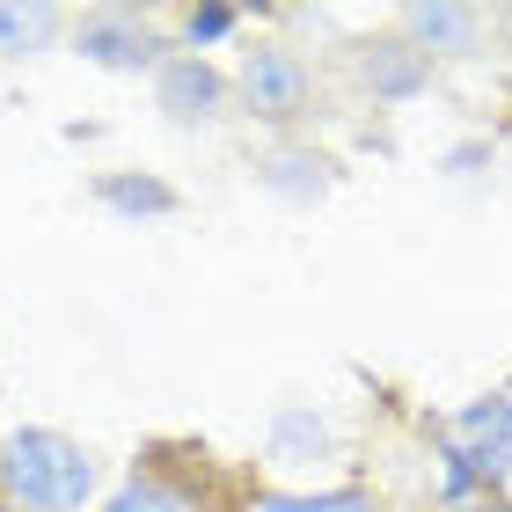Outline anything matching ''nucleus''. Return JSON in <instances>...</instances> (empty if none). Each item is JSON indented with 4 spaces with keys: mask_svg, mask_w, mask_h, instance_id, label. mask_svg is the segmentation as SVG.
I'll return each instance as SVG.
<instances>
[{
    "mask_svg": "<svg viewBox=\"0 0 512 512\" xmlns=\"http://www.w3.org/2000/svg\"><path fill=\"white\" fill-rule=\"evenodd\" d=\"M410 30L425 37V44H461L476 30V15L469 8H410Z\"/></svg>",
    "mask_w": 512,
    "mask_h": 512,
    "instance_id": "obj_9",
    "label": "nucleus"
},
{
    "mask_svg": "<svg viewBox=\"0 0 512 512\" xmlns=\"http://www.w3.org/2000/svg\"><path fill=\"white\" fill-rule=\"evenodd\" d=\"M161 110L169 118H213L220 110V74L198 59H169L161 66Z\"/></svg>",
    "mask_w": 512,
    "mask_h": 512,
    "instance_id": "obj_5",
    "label": "nucleus"
},
{
    "mask_svg": "<svg viewBox=\"0 0 512 512\" xmlns=\"http://www.w3.org/2000/svg\"><path fill=\"white\" fill-rule=\"evenodd\" d=\"M227 30H235V8H198L191 15V37L205 44V37H227Z\"/></svg>",
    "mask_w": 512,
    "mask_h": 512,
    "instance_id": "obj_12",
    "label": "nucleus"
},
{
    "mask_svg": "<svg viewBox=\"0 0 512 512\" xmlns=\"http://www.w3.org/2000/svg\"><path fill=\"white\" fill-rule=\"evenodd\" d=\"M359 74H366L374 96H417V88H425V59H417L410 44H366Z\"/></svg>",
    "mask_w": 512,
    "mask_h": 512,
    "instance_id": "obj_6",
    "label": "nucleus"
},
{
    "mask_svg": "<svg viewBox=\"0 0 512 512\" xmlns=\"http://www.w3.org/2000/svg\"><path fill=\"white\" fill-rule=\"evenodd\" d=\"M103 205H118V213H176V191L154 176H103Z\"/></svg>",
    "mask_w": 512,
    "mask_h": 512,
    "instance_id": "obj_7",
    "label": "nucleus"
},
{
    "mask_svg": "<svg viewBox=\"0 0 512 512\" xmlns=\"http://www.w3.org/2000/svg\"><path fill=\"white\" fill-rule=\"evenodd\" d=\"M52 30H59L52 8H0V52H37Z\"/></svg>",
    "mask_w": 512,
    "mask_h": 512,
    "instance_id": "obj_8",
    "label": "nucleus"
},
{
    "mask_svg": "<svg viewBox=\"0 0 512 512\" xmlns=\"http://www.w3.org/2000/svg\"><path fill=\"white\" fill-rule=\"evenodd\" d=\"M0 483H8V498L30 505V512H81L96 469H88V454L74 439H59V432H15L8 454H0Z\"/></svg>",
    "mask_w": 512,
    "mask_h": 512,
    "instance_id": "obj_1",
    "label": "nucleus"
},
{
    "mask_svg": "<svg viewBox=\"0 0 512 512\" xmlns=\"http://www.w3.org/2000/svg\"><path fill=\"white\" fill-rule=\"evenodd\" d=\"M110 512H183V498L169 491V483L147 476V483H125V491L110 498Z\"/></svg>",
    "mask_w": 512,
    "mask_h": 512,
    "instance_id": "obj_10",
    "label": "nucleus"
},
{
    "mask_svg": "<svg viewBox=\"0 0 512 512\" xmlns=\"http://www.w3.org/2000/svg\"><path fill=\"white\" fill-rule=\"evenodd\" d=\"M505 37H512V8H505Z\"/></svg>",
    "mask_w": 512,
    "mask_h": 512,
    "instance_id": "obj_13",
    "label": "nucleus"
},
{
    "mask_svg": "<svg viewBox=\"0 0 512 512\" xmlns=\"http://www.w3.org/2000/svg\"><path fill=\"white\" fill-rule=\"evenodd\" d=\"M461 454H454V469H469L476 476H512V395H483V403L461 410Z\"/></svg>",
    "mask_w": 512,
    "mask_h": 512,
    "instance_id": "obj_2",
    "label": "nucleus"
},
{
    "mask_svg": "<svg viewBox=\"0 0 512 512\" xmlns=\"http://www.w3.org/2000/svg\"><path fill=\"white\" fill-rule=\"evenodd\" d=\"M242 96L256 103V118H293L308 103V66L293 52H256L249 74H242Z\"/></svg>",
    "mask_w": 512,
    "mask_h": 512,
    "instance_id": "obj_3",
    "label": "nucleus"
},
{
    "mask_svg": "<svg viewBox=\"0 0 512 512\" xmlns=\"http://www.w3.org/2000/svg\"><path fill=\"white\" fill-rule=\"evenodd\" d=\"M256 512H374L359 491H330V498H256Z\"/></svg>",
    "mask_w": 512,
    "mask_h": 512,
    "instance_id": "obj_11",
    "label": "nucleus"
},
{
    "mask_svg": "<svg viewBox=\"0 0 512 512\" xmlns=\"http://www.w3.org/2000/svg\"><path fill=\"white\" fill-rule=\"evenodd\" d=\"M81 52L96 66H147L161 44H154L147 22H132V15H88L81 22Z\"/></svg>",
    "mask_w": 512,
    "mask_h": 512,
    "instance_id": "obj_4",
    "label": "nucleus"
}]
</instances>
